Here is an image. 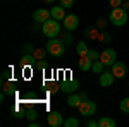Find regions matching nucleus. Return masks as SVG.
<instances>
[{
    "instance_id": "f257e3e1",
    "label": "nucleus",
    "mask_w": 129,
    "mask_h": 127,
    "mask_svg": "<svg viewBox=\"0 0 129 127\" xmlns=\"http://www.w3.org/2000/svg\"><path fill=\"white\" fill-rule=\"evenodd\" d=\"M66 45L67 43L64 39H59L57 36L55 38H48V41H47V52L52 57H62L66 53V48H67Z\"/></svg>"
},
{
    "instance_id": "f03ea898",
    "label": "nucleus",
    "mask_w": 129,
    "mask_h": 127,
    "mask_svg": "<svg viewBox=\"0 0 129 127\" xmlns=\"http://www.w3.org/2000/svg\"><path fill=\"white\" fill-rule=\"evenodd\" d=\"M110 22L114 24V26H117V28H120V26H124V24H127V10L124 9V7H115V9H112V12H110L109 16Z\"/></svg>"
},
{
    "instance_id": "7ed1b4c3",
    "label": "nucleus",
    "mask_w": 129,
    "mask_h": 127,
    "mask_svg": "<svg viewBox=\"0 0 129 127\" xmlns=\"http://www.w3.org/2000/svg\"><path fill=\"white\" fill-rule=\"evenodd\" d=\"M41 33H43L47 38H55V36L60 33V24H59V21L48 19L47 22H43V24H41Z\"/></svg>"
},
{
    "instance_id": "20e7f679",
    "label": "nucleus",
    "mask_w": 129,
    "mask_h": 127,
    "mask_svg": "<svg viewBox=\"0 0 129 127\" xmlns=\"http://www.w3.org/2000/svg\"><path fill=\"white\" fill-rule=\"evenodd\" d=\"M79 113L83 117H93L95 115V112H96V103L95 101H91V100H83L79 103Z\"/></svg>"
},
{
    "instance_id": "39448f33",
    "label": "nucleus",
    "mask_w": 129,
    "mask_h": 127,
    "mask_svg": "<svg viewBox=\"0 0 129 127\" xmlns=\"http://www.w3.org/2000/svg\"><path fill=\"white\" fill-rule=\"evenodd\" d=\"M100 60L105 64V67H112L115 62H117V53L114 48H105L100 53Z\"/></svg>"
},
{
    "instance_id": "423d86ee",
    "label": "nucleus",
    "mask_w": 129,
    "mask_h": 127,
    "mask_svg": "<svg viewBox=\"0 0 129 127\" xmlns=\"http://www.w3.org/2000/svg\"><path fill=\"white\" fill-rule=\"evenodd\" d=\"M62 24H64V29L66 31H76L78 29V24H79V19H78L76 14H67L66 19L62 21Z\"/></svg>"
},
{
    "instance_id": "0eeeda50",
    "label": "nucleus",
    "mask_w": 129,
    "mask_h": 127,
    "mask_svg": "<svg viewBox=\"0 0 129 127\" xmlns=\"http://www.w3.org/2000/svg\"><path fill=\"white\" fill-rule=\"evenodd\" d=\"M64 117H62V113L60 112H55V110H52L48 113V124L52 127H64Z\"/></svg>"
},
{
    "instance_id": "6e6552de",
    "label": "nucleus",
    "mask_w": 129,
    "mask_h": 127,
    "mask_svg": "<svg viewBox=\"0 0 129 127\" xmlns=\"http://www.w3.org/2000/svg\"><path fill=\"white\" fill-rule=\"evenodd\" d=\"M50 17H52V14H50L48 9H38V10H35V14H33V21L38 22V24L47 22Z\"/></svg>"
},
{
    "instance_id": "1a4fd4ad",
    "label": "nucleus",
    "mask_w": 129,
    "mask_h": 127,
    "mask_svg": "<svg viewBox=\"0 0 129 127\" xmlns=\"http://www.w3.org/2000/svg\"><path fill=\"white\" fill-rule=\"evenodd\" d=\"M110 70H112V74L115 76V79H122L127 74V65H126L124 62H115Z\"/></svg>"
},
{
    "instance_id": "9d476101",
    "label": "nucleus",
    "mask_w": 129,
    "mask_h": 127,
    "mask_svg": "<svg viewBox=\"0 0 129 127\" xmlns=\"http://www.w3.org/2000/svg\"><path fill=\"white\" fill-rule=\"evenodd\" d=\"M83 100H88V95L86 93H71L69 98H67V105L69 107H79V103Z\"/></svg>"
},
{
    "instance_id": "9b49d317",
    "label": "nucleus",
    "mask_w": 129,
    "mask_h": 127,
    "mask_svg": "<svg viewBox=\"0 0 129 127\" xmlns=\"http://www.w3.org/2000/svg\"><path fill=\"white\" fill-rule=\"evenodd\" d=\"M114 81H115V76L112 74V70H103V72L100 74V86H103V88L112 86Z\"/></svg>"
},
{
    "instance_id": "f8f14e48",
    "label": "nucleus",
    "mask_w": 129,
    "mask_h": 127,
    "mask_svg": "<svg viewBox=\"0 0 129 127\" xmlns=\"http://www.w3.org/2000/svg\"><path fill=\"white\" fill-rule=\"evenodd\" d=\"M78 88H79V82H78V81H64V82L60 84V91H62V93H67V95L74 93Z\"/></svg>"
},
{
    "instance_id": "ddd939ff",
    "label": "nucleus",
    "mask_w": 129,
    "mask_h": 127,
    "mask_svg": "<svg viewBox=\"0 0 129 127\" xmlns=\"http://www.w3.org/2000/svg\"><path fill=\"white\" fill-rule=\"evenodd\" d=\"M50 14H52V19L64 21L66 19V7H64V5H55V7H52Z\"/></svg>"
},
{
    "instance_id": "4468645a",
    "label": "nucleus",
    "mask_w": 129,
    "mask_h": 127,
    "mask_svg": "<svg viewBox=\"0 0 129 127\" xmlns=\"http://www.w3.org/2000/svg\"><path fill=\"white\" fill-rule=\"evenodd\" d=\"M78 65H79L81 70H89V69L93 67V60H89V57L86 55V57H79V62H78Z\"/></svg>"
},
{
    "instance_id": "2eb2a0df",
    "label": "nucleus",
    "mask_w": 129,
    "mask_h": 127,
    "mask_svg": "<svg viewBox=\"0 0 129 127\" xmlns=\"http://www.w3.org/2000/svg\"><path fill=\"white\" fill-rule=\"evenodd\" d=\"M35 55H33V53H24V55H22V59H21V65H22V67H29V65H35V64H36V62H35Z\"/></svg>"
},
{
    "instance_id": "dca6fc26",
    "label": "nucleus",
    "mask_w": 129,
    "mask_h": 127,
    "mask_svg": "<svg viewBox=\"0 0 129 127\" xmlns=\"http://www.w3.org/2000/svg\"><path fill=\"white\" fill-rule=\"evenodd\" d=\"M76 52H78V55H79V57H86V55H88V52H89V48H88V45H86L84 41H79V43L76 45Z\"/></svg>"
},
{
    "instance_id": "f3484780",
    "label": "nucleus",
    "mask_w": 129,
    "mask_h": 127,
    "mask_svg": "<svg viewBox=\"0 0 129 127\" xmlns=\"http://www.w3.org/2000/svg\"><path fill=\"white\" fill-rule=\"evenodd\" d=\"M98 127H115V120L110 117H103L98 120Z\"/></svg>"
},
{
    "instance_id": "a211bd4d",
    "label": "nucleus",
    "mask_w": 129,
    "mask_h": 127,
    "mask_svg": "<svg viewBox=\"0 0 129 127\" xmlns=\"http://www.w3.org/2000/svg\"><path fill=\"white\" fill-rule=\"evenodd\" d=\"M91 69H93V72H95V74H102V72L105 70V64H103L102 60H95Z\"/></svg>"
},
{
    "instance_id": "6ab92c4d",
    "label": "nucleus",
    "mask_w": 129,
    "mask_h": 127,
    "mask_svg": "<svg viewBox=\"0 0 129 127\" xmlns=\"http://www.w3.org/2000/svg\"><path fill=\"white\" fill-rule=\"evenodd\" d=\"M47 53H48L47 48H35V52H33V55H35V59H36V60H43Z\"/></svg>"
},
{
    "instance_id": "aec40b11",
    "label": "nucleus",
    "mask_w": 129,
    "mask_h": 127,
    "mask_svg": "<svg viewBox=\"0 0 129 127\" xmlns=\"http://www.w3.org/2000/svg\"><path fill=\"white\" fill-rule=\"evenodd\" d=\"M64 127H79V120H78L76 117L66 118V122H64Z\"/></svg>"
},
{
    "instance_id": "412c9836",
    "label": "nucleus",
    "mask_w": 129,
    "mask_h": 127,
    "mask_svg": "<svg viewBox=\"0 0 129 127\" xmlns=\"http://www.w3.org/2000/svg\"><path fill=\"white\" fill-rule=\"evenodd\" d=\"M120 112L122 113H129V96L120 101Z\"/></svg>"
},
{
    "instance_id": "4be33fe9",
    "label": "nucleus",
    "mask_w": 129,
    "mask_h": 127,
    "mask_svg": "<svg viewBox=\"0 0 129 127\" xmlns=\"http://www.w3.org/2000/svg\"><path fill=\"white\" fill-rule=\"evenodd\" d=\"M88 57H89V60H93V62H95V60H100V53L96 52V50H91V48H89Z\"/></svg>"
},
{
    "instance_id": "5701e85b",
    "label": "nucleus",
    "mask_w": 129,
    "mask_h": 127,
    "mask_svg": "<svg viewBox=\"0 0 129 127\" xmlns=\"http://www.w3.org/2000/svg\"><path fill=\"white\" fill-rule=\"evenodd\" d=\"M22 53H33L35 52V47L31 45V43H26V45H22Z\"/></svg>"
},
{
    "instance_id": "b1692460",
    "label": "nucleus",
    "mask_w": 129,
    "mask_h": 127,
    "mask_svg": "<svg viewBox=\"0 0 129 127\" xmlns=\"http://www.w3.org/2000/svg\"><path fill=\"white\" fill-rule=\"evenodd\" d=\"M4 93H5V95H12V93H14V84H10V82L4 84Z\"/></svg>"
},
{
    "instance_id": "393cba45",
    "label": "nucleus",
    "mask_w": 129,
    "mask_h": 127,
    "mask_svg": "<svg viewBox=\"0 0 129 127\" xmlns=\"http://www.w3.org/2000/svg\"><path fill=\"white\" fill-rule=\"evenodd\" d=\"M36 117H38V112H36V110H29V112L26 113V118H28L29 122H33Z\"/></svg>"
},
{
    "instance_id": "a878e982",
    "label": "nucleus",
    "mask_w": 129,
    "mask_h": 127,
    "mask_svg": "<svg viewBox=\"0 0 129 127\" xmlns=\"http://www.w3.org/2000/svg\"><path fill=\"white\" fill-rule=\"evenodd\" d=\"M122 4H124V0H109V5L112 9H115V7H122Z\"/></svg>"
},
{
    "instance_id": "bb28decb",
    "label": "nucleus",
    "mask_w": 129,
    "mask_h": 127,
    "mask_svg": "<svg viewBox=\"0 0 129 127\" xmlns=\"http://www.w3.org/2000/svg\"><path fill=\"white\" fill-rule=\"evenodd\" d=\"M48 89H50V93H57V91H60V84H57V82H52Z\"/></svg>"
},
{
    "instance_id": "cd10ccee",
    "label": "nucleus",
    "mask_w": 129,
    "mask_h": 127,
    "mask_svg": "<svg viewBox=\"0 0 129 127\" xmlns=\"http://www.w3.org/2000/svg\"><path fill=\"white\" fill-rule=\"evenodd\" d=\"M60 4H62L66 9H69V7H72V5H74V0H60Z\"/></svg>"
},
{
    "instance_id": "c85d7f7f",
    "label": "nucleus",
    "mask_w": 129,
    "mask_h": 127,
    "mask_svg": "<svg viewBox=\"0 0 129 127\" xmlns=\"http://www.w3.org/2000/svg\"><path fill=\"white\" fill-rule=\"evenodd\" d=\"M35 67H36V69H41V70H43V69H47V64H45L43 60H38V62L35 64Z\"/></svg>"
},
{
    "instance_id": "c756f323",
    "label": "nucleus",
    "mask_w": 129,
    "mask_h": 127,
    "mask_svg": "<svg viewBox=\"0 0 129 127\" xmlns=\"http://www.w3.org/2000/svg\"><path fill=\"white\" fill-rule=\"evenodd\" d=\"M86 125H88V127H98V122H96V120H91V118H89L88 122H86Z\"/></svg>"
},
{
    "instance_id": "7c9ffc66",
    "label": "nucleus",
    "mask_w": 129,
    "mask_h": 127,
    "mask_svg": "<svg viewBox=\"0 0 129 127\" xmlns=\"http://www.w3.org/2000/svg\"><path fill=\"white\" fill-rule=\"evenodd\" d=\"M64 41H66V43H71V41H72L71 34H64Z\"/></svg>"
},
{
    "instance_id": "2f4dec72",
    "label": "nucleus",
    "mask_w": 129,
    "mask_h": 127,
    "mask_svg": "<svg viewBox=\"0 0 129 127\" xmlns=\"http://www.w3.org/2000/svg\"><path fill=\"white\" fill-rule=\"evenodd\" d=\"M9 70H5V72H4V76H2V79H4V81H7V79H9Z\"/></svg>"
},
{
    "instance_id": "473e14b6",
    "label": "nucleus",
    "mask_w": 129,
    "mask_h": 127,
    "mask_svg": "<svg viewBox=\"0 0 129 127\" xmlns=\"http://www.w3.org/2000/svg\"><path fill=\"white\" fill-rule=\"evenodd\" d=\"M122 7H124L126 10H129V0H127V2H124V4H122Z\"/></svg>"
},
{
    "instance_id": "72a5a7b5",
    "label": "nucleus",
    "mask_w": 129,
    "mask_h": 127,
    "mask_svg": "<svg viewBox=\"0 0 129 127\" xmlns=\"http://www.w3.org/2000/svg\"><path fill=\"white\" fill-rule=\"evenodd\" d=\"M29 127H40L38 122H29Z\"/></svg>"
},
{
    "instance_id": "f704fd0d",
    "label": "nucleus",
    "mask_w": 129,
    "mask_h": 127,
    "mask_svg": "<svg viewBox=\"0 0 129 127\" xmlns=\"http://www.w3.org/2000/svg\"><path fill=\"white\" fill-rule=\"evenodd\" d=\"M43 2H45V4H53L55 0H43Z\"/></svg>"
},
{
    "instance_id": "c9c22d12",
    "label": "nucleus",
    "mask_w": 129,
    "mask_h": 127,
    "mask_svg": "<svg viewBox=\"0 0 129 127\" xmlns=\"http://www.w3.org/2000/svg\"><path fill=\"white\" fill-rule=\"evenodd\" d=\"M127 88H129V82H127Z\"/></svg>"
}]
</instances>
